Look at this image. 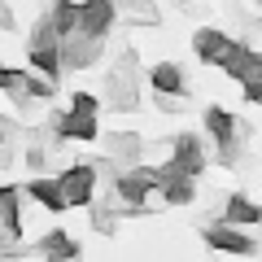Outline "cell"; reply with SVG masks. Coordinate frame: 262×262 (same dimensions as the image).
I'll list each match as a JSON object with an SVG mask.
<instances>
[{"mask_svg":"<svg viewBox=\"0 0 262 262\" xmlns=\"http://www.w3.org/2000/svg\"><path fill=\"white\" fill-rule=\"evenodd\" d=\"M105 101H110V110H118V114L140 110V79H136V53H131V48L114 61L110 75H105Z\"/></svg>","mask_w":262,"mask_h":262,"instance_id":"obj_1","label":"cell"},{"mask_svg":"<svg viewBox=\"0 0 262 262\" xmlns=\"http://www.w3.org/2000/svg\"><path fill=\"white\" fill-rule=\"evenodd\" d=\"M153 188H158V166H131L114 179V196L127 206V214H144V201Z\"/></svg>","mask_w":262,"mask_h":262,"instance_id":"obj_2","label":"cell"},{"mask_svg":"<svg viewBox=\"0 0 262 262\" xmlns=\"http://www.w3.org/2000/svg\"><path fill=\"white\" fill-rule=\"evenodd\" d=\"M0 92H9L18 105H31V101H48V96L57 92V83L35 79L31 70H9V66H0Z\"/></svg>","mask_w":262,"mask_h":262,"instance_id":"obj_3","label":"cell"},{"mask_svg":"<svg viewBox=\"0 0 262 262\" xmlns=\"http://www.w3.org/2000/svg\"><path fill=\"white\" fill-rule=\"evenodd\" d=\"M206 245L214 253H232V258H253V253H258V241H253V236H245L241 227H232V223H223V219H219V223H206Z\"/></svg>","mask_w":262,"mask_h":262,"instance_id":"obj_4","label":"cell"},{"mask_svg":"<svg viewBox=\"0 0 262 262\" xmlns=\"http://www.w3.org/2000/svg\"><path fill=\"white\" fill-rule=\"evenodd\" d=\"M66 192V206H92V192H96V166L92 162H75V166H66L57 175Z\"/></svg>","mask_w":262,"mask_h":262,"instance_id":"obj_5","label":"cell"},{"mask_svg":"<svg viewBox=\"0 0 262 262\" xmlns=\"http://www.w3.org/2000/svg\"><path fill=\"white\" fill-rule=\"evenodd\" d=\"M158 192L166 196L170 206H188V201L196 196V179L184 175V170H179V162L170 158V162H162V166H158Z\"/></svg>","mask_w":262,"mask_h":262,"instance_id":"obj_6","label":"cell"},{"mask_svg":"<svg viewBox=\"0 0 262 262\" xmlns=\"http://www.w3.org/2000/svg\"><path fill=\"white\" fill-rule=\"evenodd\" d=\"M101 35H83V31H75V35H61V66L66 70H88V66L101 57Z\"/></svg>","mask_w":262,"mask_h":262,"instance_id":"obj_7","label":"cell"},{"mask_svg":"<svg viewBox=\"0 0 262 262\" xmlns=\"http://www.w3.org/2000/svg\"><path fill=\"white\" fill-rule=\"evenodd\" d=\"M219 70H227V79H236V83H262V53H253V48L245 44H232V53L219 61Z\"/></svg>","mask_w":262,"mask_h":262,"instance_id":"obj_8","label":"cell"},{"mask_svg":"<svg viewBox=\"0 0 262 262\" xmlns=\"http://www.w3.org/2000/svg\"><path fill=\"white\" fill-rule=\"evenodd\" d=\"M118 22V5L114 0H79V31L83 35H110V27Z\"/></svg>","mask_w":262,"mask_h":262,"instance_id":"obj_9","label":"cell"},{"mask_svg":"<svg viewBox=\"0 0 262 262\" xmlns=\"http://www.w3.org/2000/svg\"><path fill=\"white\" fill-rule=\"evenodd\" d=\"M53 136L57 140H101V127H96V114L66 110L53 118Z\"/></svg>","mask_w":262,"mask_h":262,"instance_id":"obj_10","label":"cell"},{"mask_svg":"<svg viewBox=\"0 0 262 262\" xmlns=\"http://www.w3.org/2000/svg\"><path fill=\"white\" fill-rule=\"evenodd\" d=\"M170 158L179 162V170L184 175H201L206 170V144H201V136H192V131H184V136H175L170 140Z\"/></svg>","mask_w":262,"mask_h":262,"instance_id":"obj_11","label":"cell"},{"mask_svg":"<svg viewBox=\"0 0 262 262\" xmlns=\"http://www.w3.org/2000/svg\"><path fill=\"white\" fill-rule=\"evenodd\" d=\"M101 140H105V158H114L122 170L140 166L144 144H140V136H136V131H114V136H101Z\"/></svg>","mask_w":262,"mask_h":262,"instance_id":"obj_12","label":"cell"},{"mask_svg":"<svg viewBox=\"0 0 262 262\" xmlns=\"http://www.w3.org/2000/svg\"><path fill=\"white\" fill-rule=\"evenodd\" d=\"M232 44H236V39L227 35V31H219V27H201L192 35V48H196V57H201L206 66H219L227 53H232Z\"/></svg>","mask_w":262,"mask_h":262,"instance_id":"obj_13","label":"cell"},{"mask_svg":"<svg viewBox=\"0 0 262 262\" xmlns=\"http://www.w3.org/2000/svg\"><path fill=\"white\" fill-rule=\"evenodd\" d=\"M206 131H210V140H219V144L249 136V127H245V122L236 118V114H227L223 105H210V110H206Z\"/></svg>","mask_w":262,"mask_h":262,"instance_id":"obj_14","label":"cell"},{"mask_svg":"<svg viewBox=\"0 0 262 262\" xmlns=\"http://www.w3.org/2000/svg\"><path fill=\"white\" fill-rule=\"evenodd\" d=\"M22 196H27V188L0 184V227H9L13 236H22Z\"/></svg>","mask_w":262,"mask_h":262,"instance_id":"obj_15","label":"cell"},{"mask_svg":"<svg viewBox=\"0 0 262 262\" xmlns=\"http://www.w3.org/2000/svg\"><path fill=\"white\" fill-rule=\"evenodd\" d=\"M223 223H232V227H253V223H262V206H253L245 192H232L223 201Z\"/></svg>","mask_w":262,"mask_h":262,"instance_id":"obj_16","label":"cell"},{"mask_svg":"<svg viewBox=\"0 0 262 262\" xmlns=\"http://www.w3.org/2000/svg\"><path fill=\"white\" fill-rule=\"evenodd\" d=\"M149 88H153V92H162V96H184L188 83H184V70H179L175 61H158L149 70Z\"/></svg>","mask_w":262,"mask_h":262,"instance_id":"obj_17","label":"cell"},{"mask_svg":"<svg viewBox=\"0 0 262 262\" xmlns=\"http://www.w3.org/2000/svg\"><path fill=\"white\" fill-rule=\"evenodd\" d=\"M27 196H35V201H39L44 210H70V206H66V192H61V184H57V179H44V175L27 184Z\"/></svg>","mask_w":262,"mask_h":262,"instance_id":"obj_18","label":"cell"},{"mask_svg":"<svg viewBox=\"0 0 262 262\" xmlns=\"http://www.w3.org/2000/svg\"><path fill=\"white\" fill-rule=\"evenodd\" d=\"M35 249L44 253V258H79V253H83V249L75 245V236H66V232H48Z\"/></svg>","mask_w":262,"mask_h":262,"instance_id":"obj_19","label":"cell"},{"mask_svg":"<svg viewBox=\"0 0 262 262\" xmlns=\"http://www.w3.org/2000/svg\"><path fill=\"white\" fill-rule=\"evenodd\" d=\"M53 27L61 31V35H75L79 31V0H53Z\"/></svg>","mask_w":262,"mask_h":262,"instance_id":"obj_20","label":"cell"},{"mask_svg":"<svg viewBox=\"0 0 262 262\" xmlns=\"http://www.w3.org/2000/svg\"><path fill=\"white\" fill-rule=\"evenodd\" d=\"M122 18H127V22H140V27H158L162 13L153 9L149 0H122Z\"/></svg>","mask_w":262,"mask_h":262,"instance_id":"obj_21","label":"cell"},{"mask_svg":"<svg viewBox=\"0 0 262 262\" xmlns=\"http://www.w3.org/2000/svg\"><path fill=\"white\" fill-rule=\"evenodd\" d=\"M92 227L101 236H114V232H118V210H114V206H92Z\"/></svg>","mask_w":262,"mask_h":262,"instance_id":"obj_22","label":"cell"},{"mask_svg":"<svg viewBox=\"0 0 262 262\" xmlns=\"http://www.w3.org/2000/svg\"><path fill=\"white\" fill-rule=\"evenodd\" d=\"M241 158H245V140L219 144V162H223V166H241Z\"/></svg>","mask_w":262,"mask_h":262,"instance_id":"obj_23","label":"cell"},{"mask_svg":"<svg viewBox=\"0 0 262 262\" xmlns=\"http://www.w3.org/2000/svg\"><path fill=\"white\" fill-rule=\"evenodd\" d=\"M70 110H79V114H96V110H101V101H96L92 92H75V96H70Z\"/></svg>","mask_w":262,"mask_h":262,"instance_id":"obj_24","label":"cell"},{"mask_svg":"<svg viewBox=\"0 0 262 262\" xmlns=\"http://www.w3.org/2000/svg\"><path fill=\"white\" fill-rule=\"evenodd\" d=\"M153 96H158L162 114H184V96H162V92H153Z\"/></svg>","mask_w":262,"mask_h":262,"instance_id":"obj_25","label":"cell"},{"mask_svg":"<svg viewBox=\"0 0 262 262\" xmlns=\"http://www.w3.org/2000/svg\"><path fill=\"white\" fill-rule=\"evenodd\" d=\"M0 31H18V18H13V9L0 0Z\"/></svg>","mask_w":262,"mask_h":262,"instance_id":"obj_26","label":"cell"},{"mask_svg":"<svg viewBox=\"0 0 262 262\" xmlns=\"http://www.w3.org/2000/svg\"><path fill=\"white\" fill-rule=\"evenodd\" d=\"M0 144H9V127H5V118H0Z\"/></svg>","mask_w":262,"mask_h":262,"instance_id":"obj_27","label":"cell"},{"mask_svg":"<svg viewBox=\"0 0 262 262\" xmlns=\"http://www.w3.org/2000/svg\"><path fill=\"white\" fill-rule=\"evenodd\" d=\"M48 262H83V253H79V258H48Z\"/></svg>","mask_w":262,"mask_h":262,"instance_id":"obj_28","label":"cell"},{"mask_svg":"<svg viewBox=\"0 0 262 262\" xmlns=\"http://www.w3.org/2000/svg\"><path fill=\"white\" fill-rule=\"evenodd\" d=\"M253 5H258V9H262V0H253Z\"/></svg>","mask_w":262,"mask_h":262,"instance_id":"obj_29","label":"cell"}]
</instances>
